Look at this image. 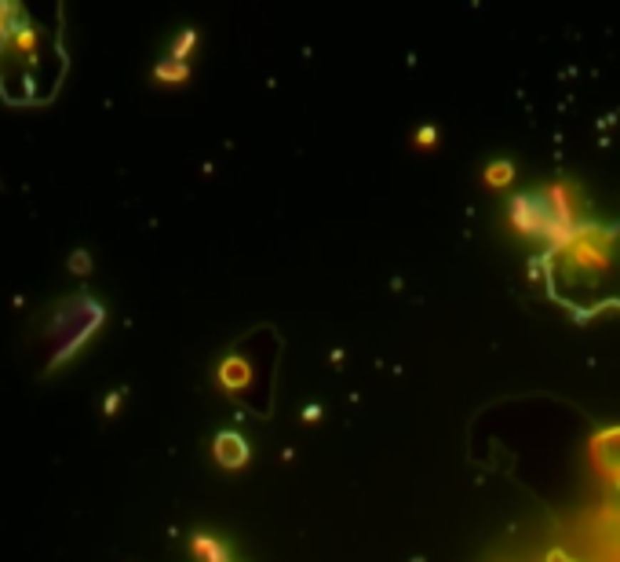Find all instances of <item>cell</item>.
I'll list each match as a JSON object with an SVG mask.
<instances>
[{
    "mask_svg": "<svg viewBox=\"0 0 620 562\" xmlns=\"http://www.w3.org/2000/svg\"><path fill=\"white\" fill-rule=\"evenodd\" d=\"M511 220L522 234L562 241L573 227V205H569V186H547L540 194H522L511 201Z\"/></svg>",
    "mask_w": 620,
    "mask_h": 562,
    "instance_id": "cell-1",
    "label": "cell"
},
{
    "mask_svg": "<svg viewBox=\"0 0 620 562\" xmlns=\"http://www.w3.org/2000/svg\"><path fill=\"white\" fill-rule=\"evenodd\" d=\"M99 322H103V307L91 296H73V300L62 303L55 310V325H51V336H62V347L55 351L48 369H58L70 354H77V347L99 329Z\"/></svg>",
    "mask_w": 620,
    "mask_h": 562,
    "instance_id": "cell-2",
    "label": "cell"
},
{
    "mask_svg": "<svg viewBox=\"0 0 620 562\" xmlns=\"http://www.w3.org/2000/svg\"><path fill=\"white\" fill-rule=\"evenodd\" d=\"M215 456H219L223 467H241L248 460V449H244V442L237 439V434H219V439H215Z\"/></svg>",
    "mask_w": 620,
    "mask_h": 562,
    "instance_id": "cell-3",
    "label": "cell"
},
{
    "mask_svg": "<svg viewBox=\"0 0 620 562\" xmlns=\"http://www.w3.org/2000/svg\"><path fill=\"white\" fill-rule=\"evenodd\" d=\"M194 551H197V558H201V562H227L223 544H215V541H212V537H205V533H197V537H194Z\"/></svg>",
    "mask_w": 620,
    "mask_h": 562,
    "instance_id": "cell-4",
    "label": "cell"
},
{
    "mask_svg": "<svg viewBox=\"0 0 620 562\" xmlns=\"http://www.w3.org/2000/svg\"><path fill=\"white\" fill-rule=\"evenodd\" d=\"M153 77H157V81H182V77H186V62H179V58H165V62H157Z\"/></svg>",
    "mask_w": 620,
    "mask_h": 562,
    "instance_id": "cell-5",
    "label": "cell"
},
{
    "mask_svg": "<svg viewBox=\"0 0 620 562\" xmlns=\"http://www.w3.org/2000/svg\"><path fill=\"white\" fill-rule=\"evenodd\" d=\"M485 183H489V186H507V183H511V165H507V161H500V165H489Z\"/></svg>",
    "mask_w": 620,
    "mask_h": 562,
    "instance_id": "cell-6",
    "label": "cell"
},
{
    "mask_svg": "<svg viewBox=\"0 0 620 562\" xmlns=\"http://www.w3.org/2000/svg\"><path fill=\"white\" fill-rule=\"evenodd\" d=\"M194 41H197V34H194V29H186V34H182V37L172 44V58H179V62H182V58H186V51L194 48Z\"/></svg>",
    "mask_w": 620,
    "mask_h": 562,
    "instance_id": "cell-7",
    "label": "cell"
},
{
    "mask_svg": "<svg viewBox=\"0 0 620 562\" xmlns=\"http://www.w3.org/2000/svg\"><path fill=\"white\" fill-rule=\"evenodd\" d=\"M70 270H73V274H88V270H91V256L84 252V248L70 252Z\"/></svg>",
    "mask_w": 620,
    "mask_h": 562,
    "instance_id": "cell-8",
    "label": "cell"
},
{
    "mask_svg": "<svg viewBox=\"0 0 620 562\" xmlns=\"http://www.w3.org/2000/svg\"><path fill=\"white\" fill-rule=\"evenodd\" d=\"M117 402H120V391H113V394L103 402V409H106V413H117Z\"/></svg>",
    "mask_w": 620,
    "mask_h": 562,
    "instance_id": "cell-9",
    "label": "cell"
}]
</instances>
